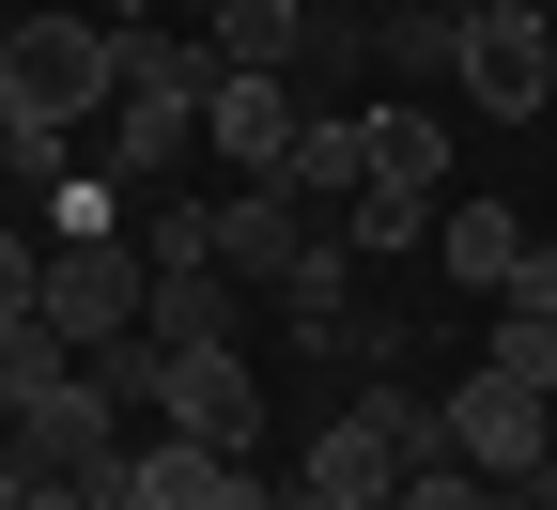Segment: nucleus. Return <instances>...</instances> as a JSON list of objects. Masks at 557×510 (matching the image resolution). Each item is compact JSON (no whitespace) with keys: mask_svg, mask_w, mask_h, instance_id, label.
<instances>
[{"mask_svg":"<svg viewBox=\"0 0 557 510\" xmlns=\"http://www.w3.org/2000/svg\"><path fill=\"white\" fill-rule=\"evenodd\" d=\"M139 418L156 433H201V449H263V372H248V340H201V356H156V387H139Z\"/></svg>","mask_w":557,"mask_h":510,"instance_id":"nucleus-6","label":"nucleus"},{"mask_svg":"<svg viewBox=\"0 0 557 510\" xmlns=\"http://www.w3.org/2000/svg\"><path fill=\"white\" fill-rule=\"evenodd\" d=\"M372 62H387V94H449L465 16H449V0H387V16H372Z\"/></svg>","mask_w":557,"mask_h":510,"instance_id":"nucleus-16","label":"nucleus"},{"mask_svg":"<svg viewBox=\"0 0 557 510\" xmlns=\"http://www.w3.org/2000/svg\"><path fill=\"white\" fill-rule=\"evenodd\" d=\"M109 94H124V32L109 16H16V47H0V124L94 139Z\"/></svg>","mask_w":557,"mask_h":510,"instance_id":"nucleus-2","label":"nucleus"},{"mask_svg":"<svg viewBox=\"0 0 557 510\" xmlns=\"http://www.w3.org/2000/svg\"><path fill=\"white\" fill-rule=\"evenodd\" d=\"M372 186L387 201H449V109L434 94H387L372 109Z\"/></svg>","mask_w":557,"mask_h":510,"instance_id":"nucleus-14","label":"nucleus"},{"mask_svg":"<svg viewBox=\"0 0 557 510\" xmlns=\"http://www.w3.org/2000/svg\"><path fill=\"white\" fill-rule=\"evenodd\" d=\"M325 372H403V310H341V356Z\"/></svg>","mask_w":557,"mask_h":510,"instance_id":"nucleus-20","label":"nucleus"},{"mask_svg":"<svg viewBox=\"0 0 557 510\" xmlns=\"http://www.w3.org/2000/svg\"><path fill=\"white\" fill-rule=\"evenodd\" d=\"M449 94H465L480 124H542V109H557V16H542V0H496V16H465Z\"/></svg>","mask_w":557,"mask_h":510,"instance_id":"nucleus-5","label":"nucleus"},{"mask_svg":"<svg viewBox=\"0 0 557 510\" xmlns=\"http://www.w3.org/2000/svg\"><path fill=\"white\" fill-rule=\"evenodd\" d=\"M403 464H434V402H403V387H357V402H325L310 418V449H295V510H387Z\"/></svg>","mask_w":557,"mask_h":510,"instance_id":"nucleus-1","label":"nucleus"},{"mask_svg":"<svg viewBox=\"0 0 557 510\" xmlns=\"http://www.w3.org/2000/svg\"><path fill=\"white\" fill-rule=\"evenodd\" d=\"M387 510H527V495H511V480H480V464H449V449H434V464H403V495H387Z\"/></svg>","mask_w":557,"mask_h":510,"instance_id":"nucleus-18","label":"nucleus"},{"mask_svg":"<svg viewBox=\"0 0 557 510\" xmlns=\"http://www.w3.org/2000/svg\"><path fill=\"white\" fill-rule=\"evenodd\" d=\"M218 510H295V495H263V480H233V495H218Z\"/></svg>","mask_w":557,"mask_h":510,"instance_id":"nucleus-24","label":"nucleus"},{"mask_svg":"<svg viewBox=\"0 0 557 510\" xmlns=\"http://www.w3.org/2000/svg\"><path fill=\"white\" fill-rule=\"evenodd\" d=\"M139 295H156V278H139V248H124V233H62V248H47V278H32V310L78 340V356L139 340Z\"/></svg>","mask_w":557,"mask_h":510,"instance_id":"nucleus-7","label":"nucleus"},{"mask_svg":"<svg viewBox=\"0 0 557 510\" xmlns=\"http://www.w3.org/2000/svg\"><path fill=\"white\" fill-rule=\"evenodd\" d=\"M186 32L218 47V78H295L310 62V0H201Z\"/></svg>","mask_w":557,"mask_h":510,"instance_id":"nucleus-11","label":"nucleus"},{"mask_svg":"<svg viewBox=\"0 0 557 510\" xmlns=\"http://www.w3.org/2000/svg\"><path fill=\"white\" fill-rule=\"evenodd\" d=\"M496 372L557 402V310H496Z\"/></svg>","mask_w":557,"mask_h":510,"instance_id":"nucleus-19","label":"nucleus"},{"mask_svg":"<svg viewBox=\"0 0 557 510\" xmlns=\"http://www.w3.org/2000/svg\"><path fill=\"white\" fill-rule=\"evenodd\" d=\"M449 16H496V0H449Z\"/></svg>","mask_w":557,"mask_h":510,"instance_id":"nucleus-26","label":"nucleus"},{"mask_svg":"<svg viewBox=\"0 0 557 510\" xmlns=\"http://www.w3.org/2000/svg\"><path fill=\"white\" fill-rule=\"evenodd\" d=\"M542 16H557V0H542Z\"/></svg>","mask_w":557,"mask_h":510,"instance_id":"nucleus-28","label":"nucleus"},{"mask_svg":"<svg viewBox=\"0 0 557 510\" xmlns=\"http://www.w3.org/2000/svg\"><path fill=\"white\" fill-rule=\"evenodd\" d=\"M278 186H295L310 216H341V201L372 186V109H310V124H295V171H278Z\"/></svg>","mask_w":557,"mask_h":510,"instance_id":"nucleus-15","label":"nucleus"},{"mask_svg":"<svg viewBox=\"0 0 557 510\" xmlns=\"http://www.w3.org/2000/svg\"><path fill=\"white\" fill-rule=\"evenodd\" d=\"M248 464L233 449H201V433H124V449L94 464V510H218Z\"/></svg>","mask_w":557,"mask_h":510,"instance_id":"nucleus-8","label":"nucleus"},{"mask_svg":"<svg viewBox=\"0 0 557 510\" xmlns=\"http://www.w3.org/2000/svg\"><path fill=\"white\" fill-rule=\"evenodd\" d=\"M32 278H47V233H16V216H0V325L32 310Z\"/></svg>","mask_w":557,"mask_h":510,"instance_id":"nucleus-21","label":"nucleus"},{"mask_svg":"<svg viewBox=\"0 0 557 510\" xmlns=\"http://www.w3.org/2000/svg\"><path fill=\"white\" fill-rule=\"evenodd\" d=\"M139 340H156V356H201V340H248V278H233V263H171L156 295H139Z\"/></svg>","mask_w":557,"mask_h":510,"instance_id":"nucleus-10","label":"nucleus"},{"mask_svg":"<svg viewBox=\"0 0 557 510\" xmlns=\"http://www.w3.org/2000/svg\"><path fill=\"white\" fill-rule=\"evenodd\" d=\"M511 263H527V216L480 201V186H449V201H434V278H449V295H496Z\"/></svg>","mask_w":557,"mask_h":510,"instance_id":"nucleus-12","label":"nucleus"},{"mask_svg":"<svg viewBox=\"0 0 557 510\" xmlns=\"http://www.w3.org/2000/svg\"><path fill=\"white\" fill-rule=\"evenodd\" d=\"M0 139H16V124H0Z\"/></svg>","mask_w":557,"mask_h":510,"instance_id":"nucleus-29","label":"nucleus"},{"mask_svg":"<svg viewBox=\"0 0 557 510\" xmlns=\"http://www.w3.org/2000/svg\"><path fill=\"white\" fill-rule=\"evenodd\" d=\"M47 372H78V340H62L47 310H16V325H0V418H16V402H32Z\"/></svg>","mask_w":557,"mask_h":510,"instance_id":"nucleus-17","label":"nucleus"},{"mask_svg":"<svg viewBox=\"0 0 557 510\" xmlns=\"http://www.w3.org/2000/svg\"><path fill=\"white\" fill-rule=\"evenodd\" d=\"M0 47H16V16H0Z\"/></svg>","mask_w":557,"mask_h":510,"instance_id":"nucleus-27","label":"nucleus"},{"mask_svg":"<svg viewBox=\"0 0 557 510\" xmlns=\"http://www.w3.org/2000/svg\"><path fill=\"white\" fill-rule=\"evenodd\" d=\"M496 310H557V248H542V233H527V263L496 278Z\"/></svg>","mask_w":557,"mask_h":510,"instance_id":"nucleus-22","label":"nucleus"},{"mask_svg":"<svg viewBox=\"0 0 557 510\" xmlns=\"http://www.w3.org/2000/svg\"><path fill=\"white\" fill-rule=\"evenodd\" d=\"M16 495H32V464H16V449H0V510H16Z\"/></svg>","mask_w":557,"mask_h":510,"instance_id":"nucleus-25","label":"nucleus"},{"mask_svg":"<svg viewBox=\"0 0 557 510\" xmlns=\"http://www.w3.org/2000/svg\"><path fill=\"white\" fill-rule=\"evenodd\" d=\"M434 449L527 495V480L557 464V402H542V387H511V372H496V356H480V372H465V387H434Z\"/></svg>","mask_w":557,"mask_h":510,"instance_id":"nucleus-3","label":"nucleus"},{"mask_svg":"<svg viewBox=\"0 0 557 510\" xmlns=\"http://www.w3.org/2000/svg\"><path fill=\"white\" fill-rule=\"evenodd\" d=\"M295 124H310L295 78H218V94H201V156H218L233 186H278V171H295Z\"/></svg>","mask_w":557,"mask_h":510,"instance_id":"nucleus-9","label":"nucleus"},{"mask_svg":"<svg viewBox=\"0 0 557 510\" xmlns=\"http://www.w3.org/2000/svg\"><path fill=\"white\" fill-rule=\"evenodd\" d=\"M124 433H139V402H124V387L94 372V356H78V372H47L16 418H0V449H16L32 480H94V464L124 449Z\"/></svg>","mask_w":557,"mask_h":510,"instance_id":"nucleus-4","label":"nucleus"},{"mask_svg":"<svg viewBox=\"0 0 557 510\" xmlns=\"http://www.w3.org/2000/svg\"><path fill=\"white\" fill-rule=\"evenodd\" d=\"M295 248H310V201H295V186H233V201H218V263L248 278V295H278Z\"/></svg>","mask_w":557,"mask_h":510,"instance_id":"nucleus-13","label":"nucleus"},{"mask_svg":"<svg viewBox=\"0 0 557 510\" xmlns=\"http://www.w3.org/2000/svg\"><path fill=\"white\" fill-rule=\"evenodd\" d=\"M78 16H109V32H139V16H171V0H78Z\"/></svg>","mask_w":557,"mask_h":510,"instance_id":"nucleus-23","label":"nucleus"}]
</instances>
